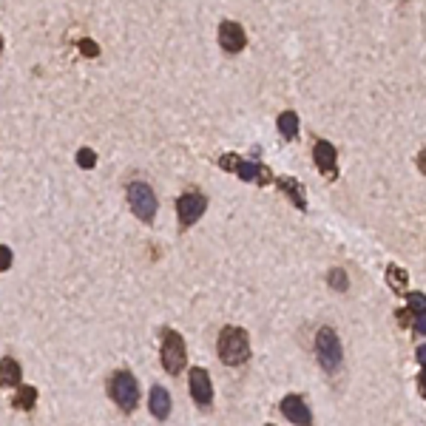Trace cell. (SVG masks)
I'll use <instances>...</instances> for the list:
<instances>
[{
	"instance_id": "obj_1",
	"label": "cell",
	"mask_w": 426,
	"mask_h": 426,
	"mask_svg": "<svg viewBox=\"0 0 426 426\" xmlns=\"http://www.w3.org/2000/svg\"><path fill=\"white\" fill-rule=\"evenodd\" d=\"M108 398L122 412H134L140 406V383H137L134 372H128V369L111 372V378H108Z\"/></svg>"
},
{
	"instance_id": "obj_2",
	"label": "cell",
	"mask_w": 426,
	"mask_h": 426,
	"mask_svg": "<svg viewBox=\"0 0 426 426\" xmlns=\"http://www.w3.org/2000/svg\"><path fill=\"white\" fill-rule=\"evenodd\" d=\"M219 358L228 364V367H242L247 358H250V338L242 327H222L219 332Z\"/></svg>"
},
{
	"instance_id": "obj_3",
	"label": "cell",
	"mask_w": 426,
	"mask_h": 426,
	"mask_svg": "<svg viewBox=\"0 0 426 426\" xmlns=\"http://www.w3.org/2000/svg\"><path fill=\"white\" fill-rule=\"evenodd\" d=\"M162 369L168 375H179L188 367V350H185V338L177 330H162V350H159Z\"/></svg>"
},
{
	"instance_id": "obj_4",
	"label": "cell",
	"mask_w": 426,
	"mask_h": 426,
	"mask_svg": "<svg viewBox=\"0 0 426 426\" xmlns=\"http://www.w3.org/2000/svg\"><path fill=\"white\" fill-rule=\"evenodd\" d=\"M316 358L327 372H338L344 364V347H341V338L332 327H321L316 332Z\"/></svg>"
},
{
	"instance_id": "obj_5",
	"label": "cell",
	"mask_w": 426,
	"mask_h": 426,
	"mask_svg": "<svg viewBox=\"0 0 426 426\" xmlns=\"http://www.w3.org/2000/svg\"><path fill=\"white\" fill-rule=\"evenodd\" d=\"M125 196H128V205H131L134 216H137L140 222H154L159 205H156V193H154V188H151L148 182H142V179L128 182Z\"/></svg>"
},
{
	"instance_id": "obj_6",
	"label": "cell",
	"mask_w": 426,
	"mask_h": 426,
	"mask_svg": "<svg viewBox=\"0 0 426 426\" xmlns=\"http://www.w3.org/2000/svg\"><path fill=\"white\" fill-rule=\"evenodd\" d=\"M207 210V196L199 193V191H185L179 199H177V216H179V228L188 230L193 228L199 219H202V213Z\"/></svg>"
},
{
	"instance_id": "obj_7",
	"label": "cell",
	"mask_w": 426,
	"mask_h": 426,
	"mask_svg": "<svg viewBox=\"0 0 426 426\" xmlns=\"http://www.w3.org/2000/svg\"><path fill=\"white\" fill-rule=\"evenodd\" d=\"M188 387H191L193 404H199L202 409H207L213 404V383H210V375L205 367H193L188 372Z\"/></svg>"
},
{
	"instance_id": "obj_8",
	"label": "cell",
	"mask_w": 426,
	"mask_h": 426,
	"mask_svg": "<svg viewBox=\"0 0 426 426\" xmlns=\"http://www.w3.org/2000/svg\"><path fill=\"white\" fill-rule=\"evenodd\" d=\"M313 162L321 170L324 179H330V182L338 179V154L330 145V140H316V145H313Z\"/></svg>"
},
{
	"instance_id": "obj_9",
	"label": "cell",
	"mask_w": 426,
	"mask_h": 426,
	"mask_svg": "<svg viewBox=\"0 0 426 426\" xmlns=\"http://www.w3.org/2000/svg\"><path fill=\"white\" fill-rule=\"evenodd\" d=\"M279 409L295 426H313V412H310V406L304 404L302 395H284L281 404H279Z\"/></svg>"
},
{
	"instance_id": "obj_10",
	"label": "cell",
	"mask_w": 426,
	"mask_h": 426,
	"mask_svg": "<svg viewBox=\"0 0 426 426\" xmlns=\"http://www.w3.org/2000/svg\"><path fill=\"white\" fill-rule=\"evenodd\" d=\"M219 46L228 54H239L247 46V34L236 20H222L219 23Z\"/></svg>"
},
{
	"instance_id": "obj_11",
	"label": "cell",
	"mask_w": 426,
	"mask_h": 426,
	"mask_svg": "<svg viewBox=\"0 0 426 426\" xmlns=\"http://www.w3.org/2000/svg\"><path fill=\"white\" fill-rule=\"evenodd\" d=\"M236 174L239 179L244 182H259V185H267L273 177H270V170L262 165V162H253V159H242L239 168H236Z\"/></svg>"
},
{
	"instance_id": "obj_12",
	"label": "cell",
	"mask_w": 426,
	"mask_h": 426,
	"mask_svg": "<svg viewBox=\"0 0 426 426\" xmlns=\"http://www.w3.org/2000/svg\"><path fill=\"white\" fill-rule=\"evenodd\" d=\"M148 409L154 412L156 420H165V418L170 415V395H168V390L162 387V383H156V387L151 390V395H148Z\"/></svg>"
},
{
	"instance_id": "obj_13",
	"label": "cell",
	"mask_w": 426,
	"mask_h": 426,
	"mask_svg": "<svg viewBox=\"0 0 426 426\" xmlns=\"http://www.w3.org/2000/svg\"><path fill=\"white\" fill-rule=\"evenodd\" d=\"M276 185H279L281 193H287V196L293 199V205H295L298 210H307V199H304V193H302V185H298L293 177H279Z\"/></svg>"
},
{
	"instance_id": "obj_14",
	"label": "cell",
	"mask_w": 426,
	"mask_h": 426,
	"mask_svg": "<svg viewBox=\"0 0 426 426\" xmlns=\"http://www.w3.org/2000/svg\"><path fill=\"white\" fill-rule=\"evenodd\" d=\"M276 125H279V134L284 140H295L298 137V114L295 111H281Z\"/></svg>"
},
{
	"instance_id": "obj_15",
	"label": "cell",
	"mask_w": 426,
	"mask_h": 426,
	"mask_svg": "<svg viewBox=\"0 0 426 426\" xmlns=\"http://www.w3.org/2000/svg\"><path fill=\"white\" fill-rule=\"evenodd\" d=\"M0 364H3V372H0V383H3V387L9 390V387H17V383H20V364L15 361V358H3V361H0Z\"/></svg>"
},
{
	"instance_id": "obj_16",
	"label": "cell",
	"mask_w": 426,
	"mask_h": 426,
	"mask_svg": "<svg viewBox=\"0 0 426 426\" xmlns=\"http://www.w3.org/2000/svg\"><path fill=\"white\" fill-rule=\"evenodd\" d=\"M37 404V390L34 387H17L15 398H12V406L15 409H23V412H31Z\"/></svg>"
},
{
	"instance_id": "obj_17",
	"label": "cell",
	"mask_w": 426,
	"mask_h": 426,
	"mask_svg": "<svg viewBox=\"0 0 426 426\" xmlns=\"http://www.w3.org/2000/svg\"><path fill=\"white\" fill-rule=\"evenodd\" d=\"M406 281H409V276H406L404 267H398V265H390L387 267V284H390L392 293H404L406 290Z\"/></svg>"
},
{
	"instance_id": "obj_18",
	"label": "cell",
	"mask_w": 426,
	"mask_h": 426,
	"mask_svg": "<svg viewBox=\"0 0 426 426\" xmlns=\"http://www.w3.org/2000/svg\"><path fill=\"white\" fill-rule=\"evenodd\" d=\"M327 284H330L332 290H338V293H347L350 279H347V273L341 270V267H335V270H330V273H327Z\"/></svg>"
},
{
	"instance_id": "obj_19",
	"label": "cell",
	"mask_w": 426,
	"mask_h": 426,
	"mask_svg": "<svg viewBox=\"0 0 426 426\" xmlns=\"http://www.w3.org/2000/svg\"><path fill=\"white\" fill-rule=\"evenodd\" d=\"M406 307L415 316H426V295L423 293H406Z\"/></svg>"
},
{
	"instance_id": "obj_20",
	"label": "cell",
	"mask_w": 426,
	"mask_h": 426,
	"mask_svg": "<svg viewBox=\"0 0 426 426\" xmlns=\"http://www.w3.org/2000/svg\"><path fill=\"white\" fill-rule=\"evenodd\" d=\"M77 165L85 168V170H91L97 165V151L94 148H80L77 151Z\"/></svg>"
},
{
	"instance_id": "obj_21",
	"label": "cell",
	"mask_w": 426,
	"mask_h": 426,
	"mask_svg": "<svg viewBox=\"0 0 426 426\" xmlns=\"http://www.w3.org/2000/svg\"><path fill=\"white\" fill-rule=\"evenodd\" d=\"M80 52H82L85 57H97V54H100V46H97L91 37H82V40H80Z\"/></svg>"
},
{
	"instance_id": "obj_22",
	"label": "cell",
	"mask_w": 426,
	"mask_h": 426,
	"mask_svg": "<svg viewBox=\"0 0 426 426\" xmlns=\"http://www.w3.org/2000/svg\"><path fill=\"white\" fill-rule=\"evenodd\" d=\"M418 318H420V316H415V313H412L409 307H406V310H398V313H395V321H398V327H412V324H415Z\"/></svg>"
},
{
	"instance_id": "obj_23",
	"label": "cell",
	"mask_w": 426,
	"mask_h": 426,
	"mask_svg": "<svg viewBox=\"0 0 426 426\" xmlns=\"http://www.w3.org/2000/svg\"><path fill=\"white\" fill-rule=\"evenodd\" d=\"M239 156L236 154H225V156H219V168H225V170H233V174H236V168H239Z\"/></svg>"
},
{
	"instance_id": "obj_24",
	"label": "cell",
	"mask_w": 426,
	"mask_h": 426,
	"mask_svg": "<svg viewBox=\"0 0 426 426\" xmlns=\"http://www.w3.org/2000/svg\"><path fill=\"white\" fill-rule=\"evenodd\" d=\"M0 253H3V265H0V270H9V265H12V250L3 244V247H0Z\"/></svg>"
},
{
	"instance_id": "obj_25",
	"label": "cell",
	"mask_w": 426,
	"mask_h": 426,
	"mask_svg": "<svg viewBox=\"0 0 426 426\" xmlns=\"http://www.w3.org/2000/svg\"><path fill=\"white\" fill-rule=\"evenodd\" d=\"M418 392L426 398V367H420V375H418Z\"/></svg>"
},
{
	"instance_id": "obj_26",
	"label": "cell",
	"mask_w": 426,
	"mask_h": 426,
	"mask_svg": "<svg viewBox=\"0 0 426 426\" xmlns=\"http://www.w3.org/2000/svg\"><path fill=\"white\" fill-rule=\"evenodd\" d=\"M412 330H415L418 335H426V316H420V318L412 324Z\"/></svg>"
},
{
	"instance_id": "obj_27",
	"label": "cell",
	"mask_w": 426,
	"mask_h": 426,
	"mask_svg": "<svg viewBox=\"0 0 426 426\" xmlns=\"http://www.w3.org/2000/svg\"><path fill=\"white\" fill-rule=\"evenodd\" d=\"M415 162H418V170H420V174L426 177V148L418 154V159H415Z\"/></svg>"
},
{
	"instance_id": "obj_28",
	"label": "cell",
	"mask_w": 426,
	"mask_h": 426,
	"mask_svg": "<svg viewBox=\"0 0 426 426\" xmlns=\"http://www.w3.org/2000/svg\"><path fill=\"white\" fill-rule=\"evenodd\" d=\"M415 358L420 361V367H426V344H420V347H418V353H415Z\"/></svg>"
},
{
	"instance_id": "obj_29",
	"label": "cell",
	"mask_w": 426,
	"mask_h": 426,
	"mask_svg": "<svg viewBox=\"0 0 426 426\" xmlns=\"http://www.w3.org/2000/svg\"><path fill=\"white\" fill-rule=\"evenodd\" d=\"M267 426H273V423H267Z\"/></svg>"
}]
</instances>
